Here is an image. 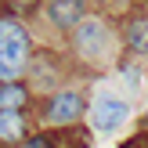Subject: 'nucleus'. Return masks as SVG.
<instances>
[{
	"label": "nucleus",
	"instance_id": "nucleus-1",
	"mask_svg": "<svg viewBox=\"0 0 148 148\" xmlns=\"http://www.w3.org/2000/svg\"><path fill=\"white\" fill-rule=\"evenodd\" d=\"M29 62V36L11 14L0 18V83H14Z\"/></svg>",
	"mask_w": 148,
	"mask_h": 148
},
{
	"label": "nucleus",
	"instance_id": "nucleus-2",
	"mask_svg": "<svg viewBox=\"0 0 148 148\" xmlns=\"http://www.w3.org/2000/svg\"><path fill=\"white\" fill-rule=\"evenodd\" d=\"M108 43H112V36H108V25L101 18H87L76 25V51L83 58H105Z\"/></svg>",
	"mask_w": 148,
	"mask_h": 148
},
{
	"label": "nucleus",
	"instance_id": "nucleus-3",
	"mask_svg": "<svg viewBox=\"0 0 148 148\" xmlns=\"http://www.w3.org/2000/svg\"><path fill=\"white\" fill-rule=\"evenodd\" d=\"M79 116H83V98L72 94V90H58L54 98L47 101V108H43V119L54 123V127H69Z\"/></svg>",
	"mask_w": 148,
	"mask_h": 148
},
{
	"label": "nucleus",
	"instance_id": "nucleus-4",
	"mask_svg": "<svg viewBox=\"0 0 148 148\" xmlns=\"http://www.w3.org/2000/svg\"><path fill=\"white\" fill-rule=\"evenodd\" d=\"M127 101L119 98H108V94H101V98H94V108H90V119H94V130H116L123 119H127Z\"/></svg>",
	"mask_w": 148,
	"mask_h": 148
},
{
	"label": "nucleus",
	"instance_id": "nucleus-5",
	"mask_svg": "<svg viewBox=\"0 0 148 148\" xmlns=\"http://www.w3.org/2000/svg\"><path fill=\"white\" fill-rule=\"evenodd\" d=\"M47 18L58 29H76L83 22V0H51L47 4Z\"/></svg>",
	"mask_w": 148,
	"mask_h": 148
},
{
	"label": "nucleus",
	"instance_id": "nucleus-6",
	"mask_svg": "<svg viewBox=\"0 0 148 148\" xmlns=\"http://www.w3.org/2000/svg\"><path fill=\"white\" fill-rule=\"evenodd\" d=\"M29 101V90L22 83H0V112H22Z\"/></svg>",
	"mask_w": 148,
	"mask_h": 148
},
{
	"label": "nucleus",
	"instance_id": "nucleus-7",
	"mask_svg": "<svg viewBox=\"0 0 148 148\" xmlns=\"http://www.w3.org/2000/svg\"><path fill=\"white\" fill-rule=\"evenodd\" d=\"M127 43L134 54H148V14H137L127 25Z\"/></svg>",
	"mask_w": 148,
	"mask_h": 148
},
{
	"label": "nucleus",
	"instance_id": "nucleus-8",
	"mask_svg": "<svg viewBox=\"0 0 148 148\" xmlns=\"http://www.w3.org/2000/svg\"><path fill=\"white\" fill-rule=\"evenodd\" d=\"M25 134L22 112H0V141H18Z\"/></svg>",
	"mask_w": 148,
	"mask_h": 148
},
{
	"label": "nucleus",
	"instance_id": "nucleus-9",
	"mask_svg": "<svg viewBox=\"0 0 148 148\" xmlns=\"http://www.w3.org/2000/svg\"><path fill=\"white\" fill-rule=\"evenodd\" d=\"M7 7H11L14 14H29V11L40 7V0H7Z\"/></svg>",
	"mask_w": 148,
	"mask_h": 148
},
{
	"label": "nucleus",
	"instance_id": "nucleus-10",
	"mask_svg": "<svg viewBox=\"0 0 148 148\" xmlns=\"http://www.w3.org/2000/svg\"><path fill=\"white\" fill-rule=\"evenodd\" d=\"M22 148H54V145H51V137L36 134V137H25V145H22Z\"/></svg>",
	"mask_w": 148,
	"mask_h": 148
},
{
	"label": "nucleus",
	"instance_id": "nucleus-11",
	"mask_svg": "<svg viewBox=\"0 0 148 148\" xmlns=\"http://www.w3.org/2000/svg\"><path fill=\"white\" fill-rule=\"evenodd\" d=\"M127 148H148V137H145V134H141V137H134V141H130Z\"/></svg>",
	"mask_w": 148,
	"mask_h": 148
}]
</instances>
